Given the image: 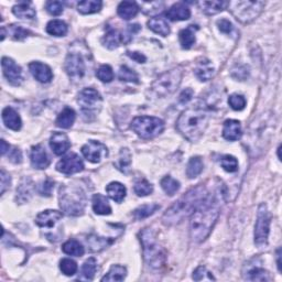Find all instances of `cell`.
<instances>
[{"label":"cell","mask_w":282,"mask_h":282,"mask_svg":"<svg viewBox=\"0 0 282 282\" xmlns=\"http://www.w3.org/2000/svg\"><path fill=\"white\" fill-rule=\"evenodd\" d=\"M243 277L245 280L249 281H270L269 272L264 270L260 263L252 260L248 263H246L243 269Z\"/></svg>","instance_id":"obj_14"},{"label":"cell","mask_w":282,"mask_h":282,"mask_svg":"<svg viewBox=\"0 0 282 282\" xmlns=\"http://www.w3.org/2000/svg\"><path fill=\"white\" fill-rule=\"evenodd\" d=\"M228 104L234 111L239 112V111H243V109L246 107V100L243 95L233 94L232 96H229Z\"/></svg>","instance_id":"obj_50"},{"label":"cell","mask_w":282,"mask_h":282,"mask_svg":"<svg viewBox=\"0 0 282 282\" xmlns=\"http://www.w3.org/2000/svg\"><path fill=\"white\" fill-rule=\"evenodd\" d=\"M32 191H33L32 180L30 177H25V179L21 181L19 187L17 189V201L21 204L28 202L32 197Z\"/></svg>","instance_id":"obj_25"},{"label":"cell","mask_w":282,"mask_h":282,"mask_svg":"<svg viewBox=\"0 0 282 282\" xmlns=\"http://www.w3.org/2000/svg\"><path fill=\"white\" fill-rule=\"evenodd\" d=\"M93 210L99 215H109L112 213L108 200L102 194H95L93 197Z\"/></svg>","instance_id":"obj_34"},{"label":"cell","mask_w":282,"mask_h":282,"mask_svg":"<svg viewBox=\"0 0 282 282\" xmlns=\"http://www.w3.org/2000/svg\"><path fill=\"white\" fill-rule=\"evenodd\" d=\"M135 192L138 197H147L153 192V186L147 180L138 181L135 184Z\"/></svg>","instance_id":"obj_47"},{"label":"cell","mask_w":282,"mask_h":282,"mask_svg":"<svg viewBox=\"0 0 282 282\" xmlns=\"http://www.w3.org/2000/svg\"><path fill=\"white\" fill-rule=\"evenodd\" d=\"M207 194L209 192H207V189L203 184H199L198 186L191 189L182 198L177 200L170 209L166 210L162 217L163 223L168 226L176 225V224L181 223L184 218L193 214V212L202 203Z\"/></svg>","instance_id":"obj_2"},{"label":"cell","mask_w":282,"mask_h":282,"mask_svg":"<svg viewBox=\"0 0 282 282\" xmlns=\"http://www.w3.org/2000/svg\"><path fill=\"white\" fill-rule=\"evenodd\" d=\"M115 238H105V237H100L97 235H90L87 237V244L90 251L94 252H100L104 250L107 247L113 244Z\"/></svg>","instance_id":"obj_29"},{"label":"cell","mask_w":282,"mask_h":282,"mask_svg":"<svg viewBox=\"0 0 282 282\" xmlns=\"http://www.w3.org/2000/svg\"><path fill=\"white\" fill-rule=\"evenodd\" d=\"M59 201L61 210L66 215L79 216L84 213L87 199L82 187L75 184H68L60 187Z\"/></svg>","instance_id":"obj_4"},{"label":"cell","mask_w":282,"mask_h":282,"mask_svg":"<svg viewBox=\"0 0 282 282\" xmlns=\"http://www.w3.org/2000/svg\"><path fill=\"white\" fill-rule=\"evenodd\" d=\"M143 250V258L150 268L159 270L164 267L166 261L165 250L161 247L151 228H145L139 234Z\"/></svg>","instance_id":"obj_5"},{"label":"cell","mask_w":282,"mask_h":282,"mask_svg":"<svg viewBox=\"0 0 282 282\" xmlns=\"http://www.w3.org/2000/svg\"><path fill=\"white\" fill-rule=\"evenodd\" d=\"M96 268H97V263L95 258H88L83 264L82 274H80V277L78 279L87 280V281L93 280L96 272Z\"/></svg>","instance_id":"obj_41"},{"label":"cell","mask_w":282,"mask_h":282,"mask_svg":"<svg viewBox=\"0 0 282 282\" xmlns=\"http://www.w3.org/2000/svg\"><path fill=\"white\" fill-rule=\"evenodd\" d=\"M227 3L228 2H215V0H212V2H200L198 5L205 15L212 16L221 13V11L225 9L227 7Z\"/></svg>","instance_id":"obj_31"},{"label":"cell","mask_w":282,"mask_h":282,"mask_svg":"<svg viewBox=\"0 0 282 282\" xmlns=\"http://www.w3.org/2000/svg\"><path fill=\"white\" fill-rule=\"evenodd\" d=\"M62 218V213L54 210H47L37 216L36 223L40 227L52 228Z\"/></svg>","instance_id":"obj_21"},{"label":"cell","mask_w":282,"mask_h":282,"mask_svg":"<svg viewBox=\"0 0 282 282\" xmlns=\"http://www.w3.org/2000/svg\"><path fill=\"white\" fill-rule=\"evenodd\" d=\"M280 258H281V249L279 248L277 251V259H278V269L279 271L281 272V261H280Z\"/></svg>","instance_id":"obj_61"},{"label":"cell","mask_w":282,"mask_h":282,"mask_svg":"<svg viewBox=\"0 0 282 282\" xmlns=\"http://www.w3.org/2000/svg\"><path fill=\"white\" fill-rule=\"evenodd\" d=\"M85 70L86 67L83 56L76 52L68 53L65 60V71L67 75L72 79H80L85 75Z\"/></svg>","instance_id":"obj_11"},{"label":"cell","mask_w":282,"mask_h":282,"mask_svg":"<svg viewBox=\"0 0 282 282\" xmlns=\"http://www.w3.org/2000/svg\"><path fill=\"white\" fill-rule=\"evenodd\" d=\"M158 210H160V205L159 204H146V205H142L139 206L138 209H136L134 211V217L136 218L137 221H140V220H145V218L151 216L152 214H154L155 212Z\"/></svg>","instance_id":"obj_40"},{"label":"cell","mask_w":282,"mask_h":282,"mask_svg":"<svg viewBox=\"0 0 282 282\" xmlns=\"http://www.w3.org/2000/svg\"><path fill=\"white\" fill-rule=\"evenodd\" d=\"M210 114L202 107L195 106L184 111L176 122V128L189 141H198L209 126Z\"/></svg>","instance_id":"obj_3"},{"label":"cell","mask_w":282,"mask_h":282,"mask_svg":"<svg viewBox=\"0 0 282 282\" xmlns=\"http://www.w3.org/2000/svg\"><path fill=\"white\" fill-rule=\"evenodd\" d=\"M165 16L172 21H183L187 20L191 17V11L187 6L182 3L175 4L170 9L166 10Z\"/></svg>","instance_id":"obj_23"},{"label":"cell","mask_w":282,"mask_h":282,"mask_svg":"<svg viewBox=\"0 0 282 282\" xmlns=\"http://www.w3.org/2000/svg\"><path fill=\"white\" fill-rule=\"evenodd\" d=\"M0 177H2V185H0V193H2V195H3L10 187L11 177L7 173V172H6L5 169H2V172H0Z\"/></svg>","instance_id":"obj_56"},{"label":"cell","mask_w":282,"mask_h":282,"mask_svg":"<svg viewBox=\"0 0 282 282\" xmlns=\"http://www.w3.org/2000/svg\"><path fill=\"white\" fill-rule=\"evenodd\" d=\"M193 90L191 88H186V89H184L180 97H179V101L181 104H186L187 102H190L192 100V97H193Z\"/></svg>","instance_id":"obj_57"},{"label":"cell","mask_w":282,"mask_h":282,"mask_svg":"<svg viewBox=\"0 0 282 282\" xmlns=\"http://www.w3.org/2000/svg\"><path fill=\"white\" fill-rule=\"evenodd\" d=\"M60 269L65 275H73L77 271V263L72 259L64 258L60 262Z\"/></svg>","instance_id":"obj_46"},{"label":"cell","mask_w":282,"mask_h":282,"mask_svg":"<svg viewBox=\"0 0 282 282\" xmlns=\"http://www.w3.org/2000/svg\"><path fill=\"white\" fill-rule=\"evenodd\" d=\"M131 40L130 37L125 36V34L120 33L119 31L115 30L113 28H108L105 37L103 39V43L108 49L114 50L117 49L120 43H127Z\"/></svg>","instance_id":"obj_18"},{"label":"cell","mask_w":282,"mask_h":282,"mask_svg":"<svg viewBox=\"0 0 282 282\" xmlns=\"http://www.w3.org/2000/svg\"><path fill=\"white\" fill-rule=\"evenodd\" d=\"M221 165L222 168L229 173H234L238 170V161L233 155H223L221 159Z\"/></svg>","instance_id":"obj_45"},{"label":"cell","mask_w":282,"mask_h":282,"mask_svg":"<svg viewBox=\"0 0 282 282\" xmlns=\"http://www.w3.org/2000/svg\"><path fill=\"white\" fill-rule=\"evenodd\" d=\"M9 159L13 161L14 163H20L21 161H22V153L21 151L19 150V149H14L13 151L10 152L9 154Z\"/></svg>","instance_id":"obj_58"},{"label":"cell","mask_w":282,"mask_h":282,"mask_svg":"<svg viewBox=\"0 0 282 282\" xmlns=\"http://www.w3.org/2000/svg\"><path fill=\"white\" fill-rule=\"evenodd\" d=\"M106 192L109 195V198L117 203H122L126 198V193H127L125 185L119 182L109 183L106 187Z\"/></svg>","instance_id":"obj_27"},{"label":"cell","mask_w":282,"mask_h":282,"mask_svg":"<svg viewBox=\"0 0 282 282\" xmlns=\"http://www.w3.org/2000/svg\"><path fill=\"white\" fill-rule=\"evenodd\" d=\"M13 13L16 17H18L20 19H29L31 20L36 17L37 13L31 7V3H19L18 5H16L13 8Z\"/></svg>","instance_id":"obj_33"},{"label":"cell","mask_w":282,"mask_h":282,"mask_svg":"<svg viewBox=\"0 0 282 282\" xmlns=\"http://www.w3.org/2000/svg\"><path fill=\"white\" fill-rule=\"evenodd\" d=\"M126 275H127V269L120 264H115L105 277L102 278V281H124Z\"/></svg>","instance_id":"obj_38"},{"label":"cell","mask_w":282,"mask_h":282,"mask_svg":"<svg viewBox=\"0 0 282 282\" xmlns=\"http://www.w3.org/2000/svg\"><path fill=\"white\" fill-rule=\"evenodd\" d=\"M9 33H10V36L13 37V39L18 40V41L25 40L27 37H29L31 34V32L27 30V29H25L24 27L16 26V25L9 27Z\"/></svg>","instance_id":"obj_48"},{"label":"cell","mask_w":282,"mask_h":282,"mask_svg":"<svg viewBox=\"0 0 282 282\" xmlns=\"http://www.w3.org/2000/svg\"><path fill=\"white\" fill-rule=\"evenodd\" d=\"M2 66L4 71V75L8 79L10 84L18 86L22 82V71L21 67L17 63L9 59V57H3Z\"/></svg>","instance_id":"obj_15"},{"label":"cell","mask_w":282,"mask_h":282,"mask_svg":"<svg viewBox=\"0 0 282 282\" xmlns=\"http://www.w3.org/2000/svg\"><path fill=\"white\" fill-rule=\"evenodd\" d=\"M54 187V183L52 182L51 180H45L44 182L40 183L38 187H37V191L40 195H42V197H51L52 194V190Z\"/></svg>","instance_id":"obj_52"},{"label":"cell","mask_w":282,"mask_h":282,"mask_svg":"<svg viewBox=\"0 0 282 282\" xmlns=\"http://www.w3.org/2000/svg\"><path fill=\"white\" fill-rule=\"evenodd\" d=\"M214 66H213L212 62L210 60L202 57L197 62V65L194 67V74L202 82H207L210 80L213 76H214Z\"/></svg>","instance_id":"obj_20"},{"label":"cell","mask_w":282,"mask_h":282,"mask_svg":"<svg viewBox=\"0 0 282 282\" xmlns=\"http://www.w3.org/2000/svg\"><path fill=\"white\" fill-rule=\"evenodd\" d=\"M96 76L101 79L103 83H111L114 79L113 68L109 65H102L96 72Z\"/></svg>","instance_id":"obj_49"},{"label":"cell","mask_w":282,"mask_h":282,"mask_svg":"<svg viewBox=\"0 0 282 282\" xmlns=\"http://www.w3.org/2000/svg\"><path fill=\"white\" fill-rule=\"evenodd\" d=\"M217 26H218V29H220L223 33L229 34V36H232V34L235 32V28H234L233 24L232 22H229L227 19L218 20Z\"/></svg>","instance_id":"obj_55"},{"label":"cell","mask_w":282,"mask_h":282,"mask_svg":"<svg viewBox=\"0 0 282 282\" xmlns=\"http://www.w3.org/2000/svg\"><path fill=\"white\" fill-rule=\"evenodd\" d=\"M270 222H271V216H270L267 205L260 204L258 207L257 221L255 225V244L258 247L267 246L268 244Z\"/></svg>","instance_id":"obj_10"},{"label":"cell","mask_w":282,"mask_h":282,"mask_svg":"<svg viewBox=\"0 0 282 282\" xmlns=\"http://www.w3.org/2000/svg\"><path fill=\"white\" fill-rule=\"evenodd\" d=\"M77 103L84 117L91 120L101 112L103 100L101 94L94 88H84L77 97Z\"/></svg>","instance_id":"obj_9"},{"label":"cell","mask_w":282,"mask_h":282,"mask_svg":"<svg viewBox=\"0 0 282 282\" xmlns=\"http://www.w3.org/2000/svg\"><path fill=\"white\" fill-rule=\"evenodd\" d=\"M249 75L248 68L244 65H236L232 70V76L236 79L244 80Z\"/></svg>","instance_id":"obj_54"},{"label":"cell","mask_w":282,"mask_h":282,"mask_svg":"<svg viewBox=\"0 0 282 282\" xmlns=\"http://www.w3.org/2000/svg\"><path fill=\"white\" fill-rule=\"evenodd\" d=\"M241 126L238 120L229 119L224 123V128H223V137L226 140L229 141H236L241 138Z\"/></svg>","instance_id":"obj_22"},{"label":"cell","mask_w":282,"mask_h":282,"mask_svg":"<svg viewBox=\"0 0 282 282\" xmlns=\"http://www.w3.org/2000/svg\"><path fill=\"white\" fill-rule=\"evenodd\" d=\"M197 26H189L186 29H183L179 33V40L181 47L185 50L191 49L195 43V30H198Z\"/></svg>","instance_id":"obj_28"},{"label":"cell","mask_w":282,"mask_h":282,"mask_svg":"<svg viewBox=\"0 0 282 282\" xmlns=\"http://www.w3.org/2000/svg\"><path fill=\"white\" fill-rule=\"evenodd\" d=\"M204 168L203 160L201 157H193L190 159L186 168V175L189 176V179H194L198 175L202 173Z\"/></svg>","instance_id":"obj_36"},{"label":"cell","mask_w":282,"mask_h":282,"mask_svg":"<svg viewBox=\"0 0 282 282\" xmlns=\"http://www.w3.org/2000/svg\"><path fill=\"white\" fill-rule=\"evenodd\" d=\"M131 129L142 139H152L164 130V122L157 117H136L130 125Z\"/></svg>","instance_id":"obj_8"},{"label":"cell","mask_w":282,"mask_h":282,"mask_svg":"<svg viewBox=\"0 0 282 282\" xmlns=\"http://www.w3.org/2000/svg\"><path fill=\"white\" fill-rule=\"evenodd\" d=\"M9 149H10V146L3 139V140H2V154L5 155L6 153H7V152L9 151Z\"/></svg>","instance_id":"obj_60"},{"label":"cell","mask_w":282,"mask_h":282,"mask_svg":"<svg viewBox=\"0 0 282 282\" xmlns=\"http://www.w3.org/2000/svg\"><path fill=\"white\" fill-rule=\"evenodd\" d=\"M118 77L122 82H129V83H139V76L138 74L131 70V68L127 67V66H122L119 70L118 73Z\"/></svg>","instance_id":"obj_44"},{"label":"cell","mask_w":282,"mask_h":282,"mask_svg":"<svg viewBox=\"0 0 282 282\" xmlns=\"http://www.w3.org/2000/svg\"><path fill=\"white\" fill-rule=\"evenodd\" d=\"M3 120L6 125V127H8L9 129L15 131L20 130L22 126V122L19 114L11 107H6L3 111Z\"/></svg>","instance_id":"obj_24"},{"label":"cell","mask_w":282,"mask_h":282,"mask_svg":"<svg viewBox=\"0 0 282 282\" xmlns=\"http://www.w3.org/2000/svg\"><path fill=\"white\" fill-rule=\"evenodd\" d=\"M180 186H181L180 182L176 181L170 175H166L161 180V187H162L163 191L168 195H170V197L174 195L177 191H179Z\"/></svg>","instance_id":"obj_43"},{"label":"cell","mask_w":282,"mask_h":282,"mask_svg":"<svg viewBox=\"0 0 282 282\" xmlns=\"http://www.w3.org/2000/svg\"><path fill=\"white\" fill-rule=\"evenodd\" d=\"M56 170L63 174L78 173L84 170V162L77 154L71 153L57 162Z\"/></svg>","instance_id":"obj_13"},{"label":"cell","mask_w":282,"mask_h":282,"mask_svg":"<svg viewBox=\"0 0 282 282\" xmlns=\"http://www.w3.org/2000/svg\"><path fill=\"white\" fill-rule=\"evenodd\" d=\"M47 11L52 16H60L63 13V4L61 2H48L45 4Z\"/></svg>","instance_id":"obj_53"},{"label":"cell","mask_w":282,"mask_h":282,"mask_svg":"<svg viewBox=\"0 0 282 282\" xmlns=\"http://www.w3.org/2000/svg\"><path fill=\"white\" fill-rule=\"evenodd\" d=\"M148 27L153 32L160 34L162 37H168L170 34V27L163 18L161 17H154L148 21Z\"/></svg>","instance_id":"obj_32"},{"label":"cell","mask_w":282,"mask_h":282,"mask_svg":"<svg viewBox=\"0 0 282 282\" xmlns=\"http://www.w3.org/2000/svg\"><path fill=\"white\" fill-rule=\"evenodd\" d=\"M130 164H131V153L129 151V149L123 148L119 153L118 162L116 163L117 169L119 171L124 172V173H128Z\"/></svg>","instance_id":"obj_42"},{"label":"cell","mask_w":282,"mask_h":282,"mask_svg":"<svg viewBox=\"0 0 282 282\" xmlns=\"http://www.w3.org/2000/svg\"><path fill=\"white\" fill-rule=\"evenodd\" d=\"M67 30V25L62 20H51L47 25V32L54 37H64Z\"/></svg>","instance_id":"obj_37"},{"label":"cell","mask_w":282,"mask_h":282,"mask_svg":"<svg viewBox=\"0 0 282 282\" xmlns=\"http://www.w3.org/2000/svg\"><path fill=\"white\" fill-rule=\"evenodd\" d=\"M221 201L217 194L209 193L191 215L190 234L195 243H202L209 237L220 216Z\"/></svg>","instance_id":"obj_1"},{"label":"cell","mask_w":282,"mask_h":282,"mask_svg":"<svg viewBox=\"0 0 282 282\" xmlns=\"http://www.w3.org/2000/svg\"><path fill=\"white\" fill-rule=\"evenodd\" d=\"M30 159H31L32 165L34 166V168L39 169V170L47 169L51 162L50 157L48 155L47 151H45V149L41 145L32 147Z\"/></svg>","instance_id":"obj_19"},{"label":"cell","mask_w":282,"mask_h":282,"mask_svg":"<svg viewBox=\"0 0 282 282\" xmlns=\"http://www.w3.org/2000/svg\"><path fill=\"white\" fill-rule=\"evenodd\" d=\"M117 13L119 17H122L125 20L132 19L139 13V7L134 2H123L118 6Z\"/></svg>","instance_id":"obj_30"},{"label":"cell","mask_w":282,"mask_h":282,"mask_svg":"<svg viewBox=\"0 0 282 282\" xmlns=\"http://www.w3.org/2000/svg\"><path fill=\"white\" fill-rule=\"evenodd\" d=\"M102 7L103 3L100 2V0H85V2L78 3L77 10L82 15H90L99 13Z\"/></svg>","instance_id":"obj_35"},{"label":"cell","mask_w":282,"mask_h":282,"mask_svg":"<svg viewBox=\"0 0 282 282\" xmlns=\"http://www.w3.org/2000/svg\"><path fill=\"white\" fill-rule=\"evenodd\" d=\"M182 76L183 71L181 67H175L170 71H166L154 80L151 86L152 91L158 97H165L166 95L174 93L181 84Z\"/></svg>","instance_id":"obj_7"},{"label":"cell","mask_w":282,"mask_h":282,"mask_svg":"<svg viewBox=\"0 0 282 282\" xmlns=\"http://www.w3.org/2000/svg\"><path fill=\"white\" fill-rule=\"evenodd\" d=\"M266 6L264 2H228L227 7L232 15L241 24H250L257 19Z\"/></svg>","instance_id":"obj_6"},{"label":"cell","mask_w":282,"mask_h":282,"mask_svg":"<svg viewBox=\"0 0 282 282\" xmlns=\"http://www.w3.org/2000/svg\"><path fill=\"white\" fill-rule=\"evenodd\" d=\"M75 118H76L75 112H74L72 108L66 107L63 109L59 116H57L55 124L57 127L63 128V129H68L73 126L74 122H75Z\"/></svg>","instance_id":"obj_26"},{"label":"cell","mask_w":282,"mask_h":282,"mask_svg":"<svg viewBox=\"0 0 282 282\" xmlns=\"http://www.w3.org/2000/svg\"><path fill=\"white\" fill-rule=\"evenodd\" d=\"M127 54L132 60H135L138 63H145L147 61V57L143 54L139 53V52H127Z\"/></svg>","instance_id":"obj_59"},{"label":"cell","mask_w":282,"mask_h":282,"mask_svg":"<svg viewBox=\"0 0 282 282\" xmlns=\"http://www.w3.org/2000/svg\"><path fill=\"white\" fill-rule=\"evenodd\" d=\"M62 250H63V252H65L66 255H71V256H75V257L83 256L85 252L84 247L75 239H70V240H67L66 243L63 244Z\"/></svg>","instance_id":"obj_39"},{"label":"cell","mask_w":282,"mask_h":282,"mask_svg":"<svg viewBox=\"0 0 282 282\" xmlns=\"http://www.w3.org/2000/svg\"><path fill=\"white\" fill-rule=\"evenodd\" d=\"M50 147L56 155H62L71 148V141L63 132H54L50 138Z\"/></svg>","instance_id":"obj_17"},{"label":"cell","mask_w":282,"mask_h":282,"mask_svg":"<svg viewBox=\"0 0 282 282\" xmlns=\"http://www.w3.org/2000/svg\"><path fill=\"white\" fill-rule=\"evenodd\" d=\"M193 279L195 281H201V280H215V278L213 277V274L207 270L204 266H200L199 268L195 269V271L193 272Z\"/></svg>","instance_id":"obj_51"},{"label":"cell","mask_w":282,"mask_h":282,"mask_svg":"<svg viewBox=\"0 0 282 282\" xmlns=\"http://www.w3.org/2000/svg\"><path fill=\"white\" fill-rule=\"evenodd\" d=\"M82 153L89 162L99 163L108 155V149L100 141L90 140L82 147Z\"/></svg>","instance_id":"obj_12"},{"label":"cell","mask_w":282,"mask_h":282,"mask_svg":"<svg viewBox=\"0 0 282 282\" xmlns=\"http://www.w3.org/2000/svg\"><path fill=\"white\" fill-rule=\"evenodd\" d=\"M29 70H30L33 77L40 83H50L52 78H53V73H52L51 67L41 62L30 63Z\"/></svg>","instance_id":"obj_16"}]
</instances>
